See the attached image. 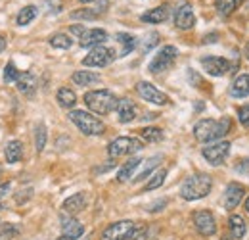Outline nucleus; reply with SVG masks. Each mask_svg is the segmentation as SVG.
Listing matches in <instances>:
<instances>
[{
	"label": "nucleus",
	"mask_w": 249,
	"mask_h": 240,
	"mask_svg": "<svg viewBox=\"0 0 249 240\" xmlns=\"http://www.w3.org/2000/svg\"><path fill=\"white\" fill-rule=\"evenodd\" d=\"M236 6H238L236 0H215V8H217L218 16H222V18L232 16V12L236 10Z\"/></svg>",
	"instance_id": "2f4dec72"
},
{
	"label": "nucleus",
	"mask_w": 249,
	"mask_h": 240,
	"mask_svg": "<svg viewBox=\"0 0 249 240\" xmlns=\"http://www.w3.org/2000/svg\"><path fill=\"white\" fill-rule=\"evenodd\" d=\"M85 31L87 29H85V27H81V25H73V27H71V33H75V35H79V37H81Z\"/></svg>",
	"instance_id": "37998d69"
},
{
	"label": "nucleus",
	"mask_w": 249,
	"mask_h": 240,
	"mask_svg": "<svg viewBox=\"0 0 249 240\" xmlns=\"http://www.w3.org/2000/svg\"><path fill=\"white\" fill-rule=\"evenodd\" d=\"M230 96L232 98H246L249 96V73L238 75L230 85Z\"/></svg>",
	"instance_id": "a211bd4d"
},
{
	"label": "nucleus",
	"mask_w": 249,
	"mask_h": 240,
	"mask_svg": "<svg viewBox=\"0 0 249 240\" xmlns=\"http://www.w3.org/2000/svg\"><path fill=\"white\" fill-rule=\"evenodd\" d=\"M236 2H238V4H242V2H244V0H236Z\"/></svg>",
	"instance_id": "3c124183"
},
{
	"label": "nucleus",
	"mask_w": 249,
	"mask_h": 240,
	"mask_svg": "<svg viewBox=\"0 0 249 240\" xmlns=\"http://www.w3.org/2000/svg\"><path fill=\"white\" fill-rule=\"evenodd\" d=\"M177 56H178V50H177L175 46H171V44L163 46L156 56H154V60L150 61L148 71H150V73H161V71H167V69L175 63Z\"/></svg>",
	"instance_id": "423d86ee"
},
{
	"label": "nucleus",
	"mask_w": 249,
	"mask_h": 240,
	"mask_svg": "<svg viewBox=\"0 0 249 240\" xmlns=\"http://www.w3.org/2000/svg\"><path fill=\"white\" fill-rule=\"evenodd\" d=\"M18 90L21 92V94H33L35 90H36V85H38V81H36V75L31 73V71H23L21 75H19V79H18Z\"/></svg>",
	"instance_id": "aec40b11"
},
{
	"label": "nucleus",
	"mask_w": 249,
	"mask_h": 240,
	"mask_svg": "<svg viewBox=\"0 0 249 240\" xmlns=\"http://www.w3.org/2000/svg\"><path fill=\"white\" fill-rule=\"evenodd\" d=\"M167 18H169V6H165V4L157 6V8H152V10H148L146 14L140 16V20L144 23H163Z\"/></svg>",
	"instance_id": "6ab92c4d"
},
{
	"label": "nucleus",
	"mask_w": 249,
	"mask_h": 240,
	"mask_svg": "<svg viewBox=\"0 0 249 240\" xmlns=\"http://www.w3.org/2000/svg\"><path fill=\"white\" fill-rule=\"evenodd\" d=\"M46 139H48L46 127H44V123H38V125L35 127V150L38 152V154L44 150V146H46Z\"/></svg>",
	"instance_id": "c756f323"
},
{
	"label": "nucleus",
	"mask_w": 249,
	"mask_h": 240,
	"mask_svg": "<svg viewBox=\"0 0 249 240\" xmlns=\"http://www.w3.org/2000/svg\"><path fill=\"white\" fill-rule=\"evenodd\" d=\"M0 210H4V206H2V204H0Z\"/></svg>",
	"instance_id": "864d4df0"
},
{
	"label": "nucleus",
	"mask_w": 249,
	"mask_h": 240,
	"mask_svg": "<svg viewBox=\"0 0 249 240\" xmlns=\"http://www.w3.org/2000/svg\"><path fill=\"white\" fill-rule=\"evenodd\" d=\"M85 104L87 108L94 112L96 116H107L111 114L113 110H117V96L107 89H100V90H89L85 94Z\"/></svg>",
	"instance_id": "f03ea898"
},
{
	"label": "nucleus",
	"mask_w": 249,
	"mask_h": 240,
	"mask_svg": "<svg viewBox=\"0 0 249 240\" xmlns=\"http://www.w3.org/2000/svg\"><path fill=\"white\" fill-rule=\"evenodd\" d=\"M246 210H248V213H249V198L246 200Z\"/></svg>",
	"instance_id": "de8ad7c7"
},
{
	"label": "nucleus",
	"mask_w": 249,
	"mask_h": 240,
	"mask_svg": "<svg viewBox=\"0 0 249 240\" xmlns=\"http://www.w3.org/2000/svg\"><path fill=\"white\" fill-rule=\"evenodd\" d=\"M21 156H23V144H21V140H10L6 144L4 158H6L8 163H18L21 160Z\"/></svg>",
	"instance_id": "4be33fe9"
},
{
	"label": "nucleus",
	"mask_w": 249,
	"mask_h": 240,
	"mask_svg": "<svg viewBox=\"0 0 249 240\" xmlns=\"http://www.w3.org/2000/svg\"><path fill=\"white\" fill-rule=\"evenodd\" d=\"M234 171L240 173V175H244V177H249V156L238 160V163L234 165Z\"/></svg>",
	"instance_id": "4c0bfd02"
},
{
	"label": "nucleus",
	"mask_w": 249,
	"mask_h": 240,
	"mask_svg": "<svg viewBox=\"0 0 249 240\" xmlns=\"http://www.w3.org/2000/svg\"><path fill=\"white\" fill-rule=\"evenodd\" d=\"M246 231H248V227H246L244 217L242 215H232L230 217V233H232V237L236 240L244 239L246 237Z\"/></svg>",
	"instance_id": "bb28decb"
},
{
	"label": "nucleus",
	"mask_w": 249,
	"mask_h": 240,
	"mask_svg": "<svg viewBox=\"0 0 249 240\" xmlns=\"http://www.w3.org/2000/svg\"><path fill=\"white\" fill-rule=\"evenodd\" d=\"M165 177H167V169H159L156 175L152 177V180H148V184L144 186V190L148 192V190H156V188H159V186L165 182Z\"/></svg>",
	"instance_id": "e433bc0d"
},
{
	"label": "nucleus",
	"mask_w": 249,
	"mask_h": 240,
	"mask_svg": "<svg viewBox=\"0 0 249 240\" xmlns=\"http://www.w3.org/2000/svg\"><path fill=\"white\" fill-rule=\"evenodd\" d=\"M175 25L177 29L188 31L196 25V14H194V8L190 4H180L175 12Z\"/></svg>",
	"instance_id": "ddd939ff"
},
{
	"label": "nucleus",
	"mask_w": 249,
	"mask_h": 240,
	"mask_svg": "<svg viewBox=\"0 0 249 240\" xmlns=\"http://www.w3.org/2000/svg\"><path fill=\"white\" fill-rule=\"evenodd\" d=\"M58 240H71V239H67V237H63V235H62V237H60Z\"/></svg>",
	"instance_id": "8fccbe9b"
},
{
	"label": "nucleus",
	"mask_w": 249,
	"mask_h": 240,
	"mask_svg": "<svg viewBox=\"0 0 249 240\" xmlns=\"http://www.w3.org/2000/svg\"><path fill=\"white\" fill-rule=\"evenodd\" d=\"M107 40V33L104 29H87L79 37V44L83 48H94Z\"/></svg>",
	"instance_id": "2eb2a0df"
},
{
	"label": "nucleus",
	"mask_w": 249,
	"mask_h": 240,
	"mask_svg": "<svg viewBox=\"0 0 249 240\" xmlns=\"http://www.w3.org/2000/svg\"><path fill=\"white\" fill-rule=\"evenodd\" d=\"M50 44H52L54 48H60V50H69L71 44H73V40H71V37H67L65 33H56V35L50 37Z\"/></svg>",
	"instance_id": "7c9ffc66"
},
{
	"label": "nucleus",
	"mask_w": 249,
	"mask_h": 240,
	"mask_svg": "<svg viewBox=\"0 0 249 240\" xmlns=\"http://www.w3.org/2000/svg\"><path fill=\"white\" fill-rule=\"evenodd\" d=\"M136 233V225L132 221H117L111 223L104 233L100 240H130Z\"/></svg>",
	"instance_id": "0eeeda50"
},
{
	"label": "nucleus",
	"mask_w": 249,
	"mask_h": 240,
	"mask_svg": "<svg viewBox=\"0 0 249 240\" xmlns=\"http://www.w3.org/2000/svg\"><path fill=\"white\" fill-rule=\"evenodd\" d=\"M140 137L146 140V142H159L163 139V131L159 127H144L140 131Z\"/></svg>",
	"instance_id": "473e14b6"
},
{
	"label": "nucleus",
	"mask_w": 249,
	"mask_h": 240,
	"mask_svg": "<svg viewBox=\"0 0 249 240\" xmlns=\"http://www.w3.org/2000/svg\"><path fill=\"white\" fill-rule=\"evenodd\" d=\"M134 118H136V108H134V104H132L128 98L119 100V104H117V120H119V123H130Z\"/></svg>",
	"instance_id": "412c9836"
},
{
	"label": "nucleus",
	"mask_w": 249,
	"mask_h": 240,
	"mask_svg": "<svg viewBox=\"0 0 249 240\" xmlns=\"http://www.w3.org/2000/svg\"><path fill=\"white\" fill-rule=\"evenodd\" d=\"M19 233H21V229H19L18 225L6 223V225L2 227V231H0V240H14L19 237Z\"/></svg>",
	"instance_id": "f704fd0d"
},
{
	"label": "nucleus",
	"mask_w": 249,
	"mask_h": 240,
	"mask_svg": "<svg viewBox=\"0 0 249 240\" xmlns=\"http://www.w3.org/2000/svg\"><path fill=\"white\" fill-rule=\"evenodd\" d=\"M71 123H75L79 127L81 133L89 135V137H98V135H104L106 131V125L98 120L96 116L89 114V112H83V110H71L69 116H67Z\"/></svg>",
	"instance_id": "20e7f679"
},
{
	"label": "nucleus",
	"mask_w": 249,
	"mask_h": 240,
	"mask_svg": "<svg viewBox=\"0 0 249 240\" xmlns=\"http://www.w3.org/2000/svg\"><path fill=\"white\" fill-rule=\"evenodd\" d=\"M79 2H83V4H89V2H94V0H79Z\"/></svg>",
	"instance_id": "09e8293b"
},
{
	"label": "nucleus",
	"mask_w": 249,
	"mask_h": 240,
	"mask_svg": "<svg viewBox=\"0 0 249 240\" xmlns=\"http://www.w3.org/2000/svg\"><path fill=\"white\" fill-rule=\"evenodd\" d=\"M115 39H117V42L121 44L119 58L128 56V54H130V52L136 48V39H134L132 35H128V33H117V35H115Z\"/></svg>",
	"instance_id": "b1692460"
},
{
	"label": "nucleus",
	"mask_w": 249,
	"mask_h": 240,
	"mask_svg": "<svg viewBox=\"0 0 249 240\" xmlns=\"http://www.w3.org/2000/svg\"><path fill=\"white\" fill-rule=\"evenodd\" d=\"M113 60H115V52L111 48L100 44V46H94L92 50L87 54V58L83 60V65H87V67H106Z\"/></svg>",
	"instance_id": "6e6552de"
},
{
	"label": "nucleus",
	"mask_w": 249,
	"mask_h": 240,
	"mask_svg": "<svg viewBox=\"0 0 249 240\" xmlns=\"http://www.w3.org/2000/svg\"><path fill=\"white\" fill-rule=\"evenodd\" d=\"M199 61H201L203 69L213 77H222L230 71V61L226 58H220V56H203Z\"/></svg>",
	"instance_id": "f8f14e48"
},
{
	"label": "nucleus",
	"mask_w": 249,
	"mask_h": 240,
	"mask_svg": "<svg viewBox=\"0 0 249 240\" xmlns=\"http://www.w3.org/2000/svg\"><path fill=\"white\" fill-rule=\"evenodd\" d=\"M85 206H87V196H85L83 192H77V194H71V196L63 202L62 208L67 215H77L79 211L85 210Z\"/></svg>",
	"instance_id": "f3484780"
},
{
	"label": "nucleus",
	"mask_w": 249,
	"mask_h": 240,
	"mask_svg": "<svg viewBox=\"0 0 249 240\" xmlns=\"http://www.w3.org/2000/svg\"><path fill=\"white\" fill-rule=\"evenodd\" d=\"M0 177H2V165H0Z\"/></svg>",
	"instance_id": "603ef678"
},
{
	"label": "nucleus",
	"mask_w": 249,
	"mask_h": 240,
	"mask_svg": "<svg viewBox=\"0 0 249 240\" xmlns=\"http://www.w3.org/2000/svg\"><path fill=\"white\" fill-rule=\"evenodd\" d=\"M8 190H10V182L0 184V198H2V196H6V194H8Z\"/></svg>",
	"instance_id": "79ce46f5"
},
{
	"label": "nucleus",
	"mask_w": 249,
	"mask_h": 240,
	"mask_svg": "<svg viewBox=\"0 0 249 240\" xmlns=\"http://www.w3.org/2000/svg\"><path fill=\"white\" fill-rule=\"evenodd\" d=\"M238 118H240V123L244 127H249V106H242L238 110Z\"/></svg>",
	"instance_id": "a19ab883"
},
{
	"label": "nucleus",
	"mask_w": 249,
	"mask_h": 240,
	"mask_svg": "<svg viewBox=\"0 0 249 240\" xmlns=\"http://www.w3.org/2000/svg\"><path fill=\"white\" fill-rule=\"evenodd\" d=\"M98 16L100 14L94 8H81V10L71 12V18L73 20H85V21H94V20H98Z\"/></svg>",
	"instance_id": "72a5a7b5"
},
{
	"label": "nucleus",
	"mask_w": 249,
	"mask_h": 240,
	"mask_svg": "<svg viewBox=\"0 0 249 240\" xmlns=\"http://www.w3.org/2000/svg\"><path fill=\"white\" fill-rule=\"evenodd\" d=\"M56 100H58V104H60L62 108L71 110V108L77 104V94L71 89H67V87H62V89L58 90V94H56Z\"/></svg>",
	"instance_id": "a878e982"
},
{
	"label": "nucleus",
	"mask_w": 249,
	"mask_h": 240,
	"mask_svg": "<svg viewBox=\"0 0 249 240\" xmlns=\"http://www.w3.org/2000/svg\"><path fill=\"white\" fill-rule=\"evenodd\" d=\"M203 158L211 163V165H222L224 163V160L228 158V154H230V142H226V140H218V142H213V144H209V146H205L203 150Z\"/></svg>",
	"instance_id": "9d476101"
},
{
	"label": "nucleus",
	"mask_w": 249,
	"mask_h": 240,
	"mask_svg": "<svg viewBox=\"0 0 249 240\" xmlns=\"http://www.w3.org/2000/svg\"><path fill=\"white\" fill-rule=\"evenodd\" d=\"M140 163H142L140 158H130L123 167L117 171V180H119V182H126L128 179H132V173L136 171V167H138Z\"/></svg>",
	"instance_id": "393cba45"
},
{
	"label": "nucleus",
	"mask_w": 249,
	"mask_h": 240,
	"mask_svg": "<svg viewBox=\"0 0 249 240\" xmlns=\"http://www.w3.org/2000/svg\"><path fill=\"white\" fill-rule=\"evenodd\" d=\"M244 194H246V188L238 182H230L224 190V196H222V202H224V208L226 210H234L236 206H240V202L244 200Z\"/></svg>",
	"instance_id": "4468645a"
},
{
	"label": "nucleus",
	"mask_w": 249,
	"mask_h": 240,
	"mask_svg": "<svg viewBox=\"0 0 249 240\" xmlns=\"http://www.w3.org/2000/svg\"><path fill=\"white\" fill-rule=\"evenodd\" d=\"M71 79L79 87H89V85H94V83H100L102 81V77L98 73H94V71H75Z\"/></svg>",
	"instance_id": "5701e85b"
},
{
	"label": "nucleus",
	"mask_w": 249,
	"mask_h": 240,
	"mask_svg": "<svg viewBox=\"0 0 249 240\" xmlns=\"http://www.w3.org/2000/svg\"><path fill=\"white\" fill-rule=\"evenodd\" d=\"M33 194V188H25V190H19L18 194H16V202L18 204H25L29 198H31Z\"/></svg>",
	"instance_id": "ea45409f"
},
{
	"label": "nucleus",
	"mask_w": 249,
	"mask_h": 240,
	"mask_svg": "<svg viewBox=\"0 0 249 240\" xmlns=\"http://www.w3.org/2000/svg\"><path fill=\"white\" fill-rule=\"evenodd\" d=\"M232 129V121L230 118H222V120H199L194 125V137L199 142L211 144L220 140L224 135H228Z\"/></svg>",
	"instance_id": "f257e3e1"
},
{
	"label": "nucleus",
	"mask_w": 249,
	"mask_h": 240,
	"mask_svg": "<svg viewBox=\"0 0 249 240\" xmlns=\"http://www.w3.org/2000/svg\"><path fill=\"white\" fill-rule=\"evenodd\" d=\"M246 56H248V60H249V42H248V46H246Z\"/></svg>",
	"instance_id": "49530a36"
},
{
	"label": "nucleus",
	"mask_w": 249,
	"mask_h": 240,
	"mask_svg": "<svg viewBox=\"0 0 249 240\" xmlns=\"http://www.w3.org/2000/svg\"><path fill=\"white\" fill-rule=\"evenodd\" d=\"M159 161H161V156H154V158H150L148 161H146V165H144V169L134 177V182H142V180H146L148 177H150V173L156 169L157 165H159Z\"/></svg>",
	"instance_id": "c85d7f7f"
},
{
	"label": "nucleus",
	"mask_w": 249,
	"mask_h": 240,
	"mask_svg": "<svg viewBox=\"0 0 249 240\" xmlns=\"http://www.w3.org/2000/svg\"><path fill=\"white\" fill-rule=\"evenodd\" d=\"M36 14H38V8L36 6H25V8H21V12L18 14V25L19 27H25V25H29L33 20L36 18Z\"/></svg>",
	"instance_id": "cd10ccee"
},
{
	"label": "nucleus",
	"mask_w": 249,
	"mask_h": 240,
	"mask_svg": "<svg viewBox=\"0 0 249 240\" xmlns=\"http://www.w3.org/2000/svg\"><path fill=\"white\" fill-rule=\"evenodd\" d=\"M144 148V142L140 139H134V137H119L115 140L109 142L107 146V154L109 158H121V156H128V154H136Z\"/></svg>",
	"instance_id": "39448f33"
},
{
	"label": "nucleus",
	"mask_w": 249,
	"mask_h": 240,
	"mask_svg": "<svg viewBox=\"0 0 249 240\" xmlns=\"http://www.w3.org/2000/svg\"><path fill=\"white\" fill-rule=\"evenodd\" d=\"M211 186H213V180H211L209 175H205V173H194V175H190L182 182L180 196L184 200H188V202L201 200V198H205L211 192Z\"/></svg>",
	"instance_id": "7ed1b4c3"
},
{
	"label": "nucleus",
	"mask_w": 249,
	"mask_h": 240,
	"mask_svg": "<svg viewBox=\"0 0 249 240\" xmlns=\"http://www.w3.org/2000/svg\"><path fill=\"white\" fill-rule=\"evenodd\" d=\"M19 75H21V71L16 67L14 61H10V63L4 67V83H18Z\"/></svg>",
	"instance_id": "c9c22d12"
},
{
	"label": "nucleus",
	"mask_w": 249,
	"mask_h": 240,
	"mask_svg": "<svg viewBox=\"0 0 249 240\" xmlns=\"http://www.w3.org/2000/svg\"><path fill=\"white\" fill-rule=\"evenodd\" d=\"M62 231H63V237L75 240L83 237L85 227H83L81 221H77L73 215H69V217H62Z\"/></svg>",
	"instance_id": "dca6fc26"
},
{
	"label": "nucleus",
	"mask_w": 249,
	"mask_h": 240,
	"mask_svg": "<svg viewBox=\"0 0 249 240\" xmlns=\"http://www.w3.org/2000/svg\"><path fill=\"white\" fill-rule=\"evenodd\" d=\"M165 204H167V202H165V200H161V202L154 204V206L150 208V211H159V208H165Z\"/></svg>",
	"instance_id": "c03bdc74"
},
{
	"label": "nucleus",
	"mask_w": 249,
	"mask_h": 240,
	"mask_svg": "<svg viewBox=\"0 0 249 240\" xmlns=\"http://www.w3.org/2000/svg\"><path fill=\"white\" fill-rule=\"evenodd\" d=\"M136 92H138L146 102L156 104V106H167V104L171 102L169 96H167L165 92H161L157 87H154V85L148 83V81H140V83H136Z\"/></svg>",
	"instance_id": "1a4fd4ad"
},
{
	"label": "nucleus",
	"mask_w": 249,
	"mask_h": 240,
	"mask_svg": "<svg viewBox=\"0 0 249 240\" xmlns=\"http://www.w3.org/2000/svg\"><path fill=\"white\" fill-rule=\"evenodd\" d=\"M157 40H159V35H157V33H150V35L146 37V44L142 46V50H144V52L152 50V48H154V46L157 44Z\"/></svg>",
	"instance_id": "58836bf2"
},
{
	"label": "nucleus",
	"mask_w": 249,
	"mask_h": 240,
	"mask_svg": "<svg viewBox=\"0 0 249 240\" xmlns=\"http://www.w3.org/2000/svg\"><path fill=\"white\" fill-rule=\"evenodd\" d=\"M194 225H196V231H197L201 237H213V235L217 233L215 215L207 210H199L194 213Z\"/></svg>",
	"instance_id": "9b49d317"
},
{
	"label": "nucleus",
	"mask_w": 249,
	"mask_h": 240,
	"mask_svg": "<svg viewBox=\"0 0 249 240\" xmlns=\"http://www.w3.org/2000/svg\"><path fill=\"white\" fill-rule=\"evenodd\" d=\"M6 44H8V40H6V37H2V35H0V52H2L4 48H6Z\"/></svg>",
	"instance_id": "a18cd8bd"
}]
</instances>
